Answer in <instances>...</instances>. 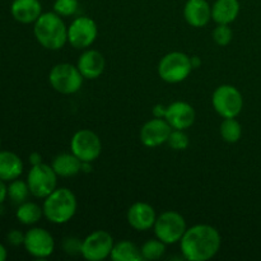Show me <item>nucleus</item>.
<instances>
[{
    "label": "nucleus",
    "instance_id": "2",
    "mask_svg": "<svg viewBox=\"0 0 261 261\" xmlns=\"http://www.w3.org/2000/svg\"><path fill=\"white\" fill-rule=\"evenodd\" d=\"M36 40L47 50H60L68 42V27L55 12L42 13L33 27Z\"/></svg>",
    "mask_w": 261,
    "mask_h": 261
},
{
    "label": "nucleus",
    "instance_id": "38",
    "mask_svg": "<svg viewBox=\"0 0 261 261\" xmlns=\"http://www.w3.org/2000/svg\"><path fill=\"white\" fill-rule=\"evenodd\" d=\"M0 148H2V138H0Z\"/></svg>",
    "mask_w": 261,
    "mask_h": 261
},
{
    "label": "nucleus",
    "instance_id": "6",
    "mask_svg": "<svg viewBox=\"0 0 261 261\" xmlns=\"http://www.w3.org/2000/svg\"><path fill=\"white\" fill-rule=\"evenodd\" d=\"M83 79L78 66L68 63L58 64L51 69L48 74V82L51 87L61 94L76 93L83 84Z\"/></svg>",
    "mask_w": 261,
    "mask_h": 261
},
{
    "label": "nucleus",
    "instance_id": "19",
    "mask_svg": "<svg viewBox=\"0 0 261 261\" xmlns=\"http://www.w3.org/2000/svg\"><path fill=\"white\" fill-rule=\"evenodd\" d=\"M23 172V162L19 155L9 150H0V178L13 181Z\"/></svg>",
    "mask_w": 261,
    "mask_h": 261
},
{
    "label": "nucleus",
    "instance_id": "34",
    "mask_svg": "<svg viewBox=\"0 0 261 261\" xmlns=\"http://www.w3.org/2000/svg\"><path fill=\"white\" fill-rule=\"evenodd\" d=\"M30 163L32 166L40 165V163H42V155H41L40 153H37V152L31 153V154H30Z\"/></svg>",
    "mask_w": 261,
    "mask_h": 261
},
{
    "label": "nucleus",
    "instance_id": "23",
    "mask_svg": "<svg viewBox=\"0 0 261 261\" xmlns=\"http://www.w3.org/2000/svg\"><path fill=\"white\" fill-rule=\"evenodd\" d=\"M17 219L24 226H32L36 224L43 216V209L38 204L32 201H24V203L18 205L15 212Z\"/></svg>",
    "mask_w": 261,
    "mask_h": 261
},
{
    "label": "nucleus",
    "instance_id": "11",
    "mask_svg": "<svg viewBox=\"0 0 261 261\" xmlns=\"http://www.w3.org/2000/svg\"><path fill=\"white\" fill-rule=\"evenodd\" d=\"M98 28L96 22L88 17H79L68 27V42L74 48H87L96 41Z\"/></svg>",
    "mask_w": 261,
    "mask_h": 261
},
{
    "label": "nucleus",
    "instance_id": "1",
    "mask_svg": "<svg viewBox=\"0 0 261 261\" xmlns=\"http://www.w3.org/2000/svg\"><path fill=\"white\" fill-rule=\"evenodd\" d=\"M181 252L189 261H206L218 254L221 234L209 224H196L186 229L180 241Z\"/></svg>",
    "mask_w": 261,
    "mask_h": 261
},
{
    "label": "nucleus",
    "instance_id": "29",
    "mask_svg": "<svg viewBox=\"0 0 261 261\" xmlns=\"http://www.w3.org/2000/svg\"><path fill=\"white\" fill-rule=\"evenodd\" d=\"M213 40L216 41L217 45L227 46L232 41L233 32L228 24H218L213 31Z\"/></svg>",
    "mask_w": 261,
    "mask_h": 261
},
{
    "label": "nucleus",
    "instance_id": "10",
    "mask_svg": "<svg viewBox=\"0 0 261 261\" xmlns=\"http://www.w3.org/2000/svg\"><path fill=\"white\" fill-rule=\"evenodd\" d=\"M115 242L106 231H94L83 240L82 256L89 261H101L111 255Z\"/></svg>",
    "mask_w": 261,
    "mask_h": 261
},
{
    "label": "nucleus",
    "instance_id": "17",
    "mask_svg": "<svg viewBox=\"0 0 261 261\" xmlns=\"http://www.w3.org/2000/svg\"><path fill=\"white\" fill-rule=\"evenodd\" d=\"M76 66L84 79H97L103 73L106 61L99 51L87 50L79 56Z\"/></svg>",
    "mask_w": 261,
    "mask_h": 261
},
{
    "label": "nucleus",
    "instance_id": "27",
    "mask_svg": "<svg viewBox=\"0 0 261 261\" xmlns=\"http://www.w3.org/2000/svg\"><path fill=\"white\" fill-rule=\"evenodd\" d=\"M79 8L78 0H55L54 3V12L58 13L60 17H70L76 13Z\"/></svg>",
    "mask_w": 261,
    "mask_h": 261
},
{
    "label": "nucleus",
    "instance_id": "3",
    "mask_svg": "<svg viewBox=\"0 0 261 261\" xmlns=\"http://www.w3.org/2000/svg\"><path fill=\"white\" fill-rule=\"evenodd\" d=\"M43 216L55 224L68 223L76 212V198L66 188H56L43 201Z\"/></svg>",
    "mask_w": 261,
    "mask_h": 261
},
{
    "label": "nucleus",
    "instance_id": "13",
    "mask_svg": "<svg viewBox=\"0 0 261 261\" xmlns=\"http://www.w3.org/2000/svg\"><path fill=\"white\" fill-rule=\"evenodd\" d=\"M171 132H172V126L168 124L167 120L154 117L145 122L140 129V142L145 147H158L163 143H167Z\"/></svg>",
    "mask_w": 261,
    "mask_h": 261
},
{
    "label": "nucleus",
    "instance_id": "26",
    "mask_svg": "<svg viewBox=\"0 0 261 261\" xmlns=\"http://www.w3.org/2000/svg\"><path fill=\"white\" fill-rule=\"evenodd\" d=\"M143 260H158L165 255L166 244L160 239L148 240L140 249Z\"/></svg>",
    "mask_w": 261,
    "mask_h": 261
},
{
    "label": "nucleus",
    "instance_id": "15",
    "mask_svg": "<svg viewBox=\"0 0 261 261\" xmlns=\"http://www.w3.org/2000/svg\"><path fill=\"white\" fill-rule=\"evenodd\" d=\"M126 218L130 226L134 229L147 231L154 226L157 216H155V211L152 205H149L148 203H143V201H138L130 206Z\"/></svg>",
    "mask_w": 261,
    "mask_h": 261
},
{
    "label": "nucleus",
    "instance_id": "18",
    "mask_svg": "<svg viewBox=\"0 0 261 261\" xmlns=\"http://www.w3.org/2000/svg\"><path fill=\"white\" fill-rule=\"evenodd\" d=\"M12 17L23 24L35 23L42 14L40 0H13L10 5Z\"/></svg>",
    "mask_w": 261,
    "mask_h": 261
},
{
    "label": "nucleus",
    "instance_id": "9",
    "mask_svg": "<svg viewBox=\"0 0 261 261\" xmlns=\"http://www.w3.org/2000/svg\"><path fill=\"white\" fill-rule=\"evenodd\" d=\"M70 149L82 162H93L102 152L101 139L92 130L82 129L71 138Z\"/></svg>",
    "mask_w": 261,
    "mask_h": 261
},
{
    "label": "nucleus",
    "instance_id": "24",
    "mask_svg": "<svg viewBox=\"0 0 261 261\" xmlns=\"http://www.w3.org/2000/svg\"><path fill=\"white\" fill-rule=\"evenodd\" d=\"M221 137L227 143H237L241 139L242 127L236 117H227L221 124Z\"/></svg>",
    "mask_w": 261,
    "mask_h": 261
},
{
    "label": "nucleus",
    "instance_id": "28",
    "mask_svg": "<svg viewBox=\"0 0 261 261\" xmlns=\"http://www.w3.org/2000/svg\"><path fill=\"white\" fill-rule=\"evenodd\" d=\"M167 143H168V145L172 148V149L184 150L189 147V143H190V140H189L188 134H186L184 130L172 129L170 137H168Z\"/></svg>",
    "mask_w": 261,
    "mask_h": 261
},
{
    "label": "nucleus",
    "instance_id": "21",
    "mask_svg": "<svg viewBox=\"0 0 261 261\" xmlns=\"http://www.w3.org/2000/svg\"><path fill=\"white\" fill-rule=\"evenodd\" d=\"M53 168L61 177H71L82 172V161L73 153H61L53 161Z\"/></svg>",
    "mask_w": 261,
    "mask_h": 261
},
{
    "label": "nucleus",
    "instance_id": "20",
    "mask_svg": "<svg viewBox=\"0 0 261 261\" xmlns=\"http://www.w3.org/2000/svg\"><path fill=\"white\" fill-rule=\"evenodd\" d=\"M240 13L239 0H216L212 7V19L217 24H229Z\"/></svg>",
    "mask_w": 261,
    "mask_h": 261
},
{
    "label": "nucleus",
    "instance_id": "8",
    "mask_svg": "<svg viewBox=\"0 0 261 261\" xmlns=\"http://www.w3.org/2000/svg\"><path fill=\"white\" fill-rule=\"evenodd\" d=\"M27 184L33 196L45 199L56 189L58 175L54 171L53 166L40 163V165L32 166L28 172Z\"/></svg>",
    "mask_w": 261,
    "mask_h": 261
},
{
    "label": "nucleus",
    "instance_id": "16",
    "mask_svg": "<svg viewBox=\"0 0 261 261\" xmlns=\"http://www.w3.org/2000/svg\"><path fill=\"white\" fill-rule=\"evenodd\" d=\"M184 17L191 27H204L212 19V7L206 0H188L184 7Z\"/></svg>",
    "mask_w": 261,
    "mask_h": 261
},
{
    "label": "nucleus",
    "instance_id": "30",
    "mask_svg": "<svg viewBox=\"0 0 261 261\" xmlns=\"http://www.w3.org/2000/svg\"><path fill=\"white\" fill-rule=\"evenodd\" d=\"M82 244H83V241H81L79 239L68 237V239L64 240L63 249L68 255H82Z\"/></svg>",
    "mask_w": 261,
    "mask_h": 261
},
{
    "label": "nucleus",
    "instance_id": "31",
    "mask_svg": "<svg viewBox=\"0 0 261 261\" xmlns=\"http://www.w3.org/2000/svg\"><path fill=\"white\" fill-rule=\"evenodd\" d=\"M24 236L25 233H22L18 229H12L7 234V240L12 246H20V245L24 244Z\"/></svg>",
    "mask_w": 261,
    "mask_h": 261
},
{
    "label": "nucleus",
    "instance_id": "36",
    "mask_svg": "<svg viewBox=\"0 0 261 261\" xmlns=\"http://www.w3.org/2000/svg\"><path fill=\"white\" fill-rule=\"evenodd\" d=\"M92 162H82V172H91L92 171Z\"/></svg>",
    "mask_w": 261,
    "mask_h": 261
},
{
    "label": "nucleus",
    "instance_id": "12",
    "mask_svg": "<svg viewBox=\"0 0 261 261\" xmlns=\"http://www.w3.org/2000/svg\"><path fill=\"white\" fill-rule=\"evenodd\" d=\"M24 249L31 256L37 259H45L53 255L55 250V241L50 232L46 229L35 227L25 232Z\"/></svg>",
    "mask_w": 261,
    "mask_h": 261
},
{
    "label": "nucleus",
    "instance_id": "14",
    "mask_svg": "<svg viewBox=\"0 0 261 261\" xmlns=\"http://www.w3.org/2000/svg\"><path fill=\"white\" fill-rule=\"evenodd\" d=\"M165 119L172 126V129H189L195 121V110L188 102H173L167 106Z\"/></svg>",
    "mask_w": 261,
    "mask_h": 261
},
{
    "label": "nucleus",
    "instance_id": "35",
    "mask_svg": "<svg viewBox=\"0 0 261 261\" xmlns=\"http://www.w3.org/2000/svg\"><path fill=\"white\" fill-rule=\"evenodd\" d=\"M190 60H191V65H193V69L199 68V66L201 65V60L199 56H191Z\"/></svg>",
    "mask_w": 261,
    "mask_h": 261
},
{
    "label": "nucleus",
    "instance_id": "7",
    "mask_svg": "<svg viewBox=\"0 0 261 261\" xmlns=\"http://www.w3.org/2000/svg\"><path fill=\"white\" fill-rule=\"evenodd\" d=\"M212 103L217 114L221 115L223 119H227V117L239 116L244 107V98L241 92L236 87L223 84L214 91L212 96Z\"/></svg>",
    "mask_w": 261,
    "mask_h": 261
},
{
    "label": "nucleus",
    "instance_id": "5",
    "mask_svg": "<svg viewBox=\"0 0 261 261\" xmlns=\"http://www.w3.org/2000/svg\"><path fill=\"white\" fill-rule=\"evenodd\" d=\"M153 228L157 239L165 242L166 245H171L181 241L188 227H186L185 218L180 213L175 211H167L157 217Z\"/></svg>",
    "mask_w": 261,
    "mask_h": 261
},
{
    "label": "nucleus",
    "instance_id": "37",
    "mask_svg": "<svg viewBox=\"0 0 261 261\" xmlns=\"http://www.w3.org/2000/svg\"><path fill=\"white\" fill-rule=\"evenodd\" d=\"M8 257L7 249L4 247V245L0 244V261H4Z\"/></svg>",
    "mask_w": 261,
    "mask_h": 261
},
{
    "label": "nucleus",
    "instance_id": "32",
    "mask_svg": "<svg viewBox=\"0 0 261 261\" xmlns=\"http://www.w3.org/2000/svg\"><path fill=\"white\" fill-rule=\"evenodd\" d=\"M166 111H167V106H165V105H162V103L155 105V106L153 107V110H152L153 116L160 117V119H165Z\"/></svg>",
    "mask_w": 261,
    "mask_h": 261
},
{
    "label": "nucleus",
    "instance_id": "22",
    "mask_svg": "<svg viewBox=\"0 0 261 261\" xmlns=\"http://www.w3.org/2000/svg\"><path fill=\"white\" fill-rule=\"evenodd\" d=\"M114 261H140L143 260L142 251L139 247L132 241H120L114 245L111 255H110Z\"/></svg>",
    "mask_w": 261,
    "mask_h": 261
},
{
    "label": "nucleus",
    "instance_id": "33",
    "mask_svg": "<svg viewBox=\"0 0 261 261\" xmlns=\"http://www.w3.org/2000/svg\"><path fill=\"white\" fill-rule=\"evenodd\" d=\"M8 196V186L5 185V181L0 178V205L4 203Z\"/></svg>",
    "mask_w": 261,
    "mask_h": 261
},
{
    "label": "nucleus",
    "instance_id": "4",
    "mask_svg": "<svg viewBox=\"0 0 261 261\" xmlns=\"http://www.w3.org/2000/svg\"><path fill=\"white\" fill-rule=\"evenodd\" d=\"M193 71L190 56L180 51H173L161 59L158 64V74L162 81L176 84L185 81Z\"/></svg>",
    "mask_w": 261,
    "mask_h": 261
},
{
    "label": "nucleus",
    "instance_id": "25",
    "mask_svg": "<svg viewBox=\"0 0 261 261\" xmlns=\"http://www.w3.org/2000/svg\"><path fill=\"white\" fill-rule=\"evenodd\" d=\"M30 194L31 191L27 181L15 178V180L10 181L9 186H8V196H9V199L13 203L18 204V205L27 201V198Z\"/></svg>",
    "mask_w": 261,
    "mask_h": 261
}]
</instances>
